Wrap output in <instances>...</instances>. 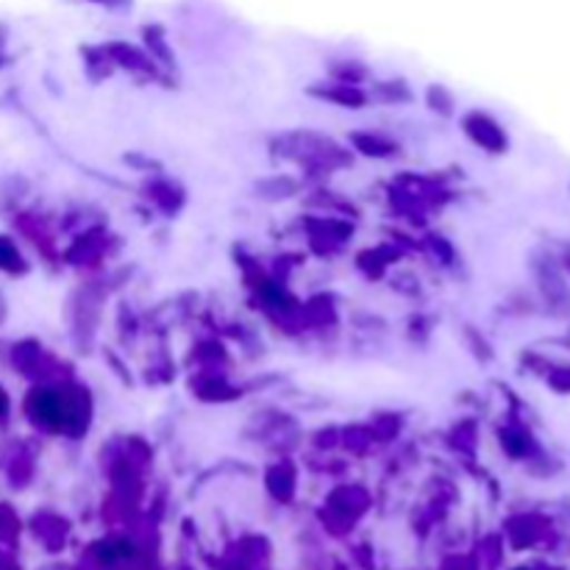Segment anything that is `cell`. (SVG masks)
Wrapping results in <instances>:
<instances>
[{
    "mask_svg": "<svg viewBox=\"0 0 570 570\" xmlns=\"http://www.w3.org/2000/svg\"><path fill=\"white\" fill-rule=\"evenodd\" d=\"M11 262H14V254H11V248L0 245V267H11Z\"/></svg>",
    "mask_w": 570,
    "mask_h": 570,
    "instance_id": "cell-1",
    "label": "cell"
},
{
    "mask_svg": "<svg viewBox=\"0 0 570 570\" xmlns=\"http://www.w3.org/2000/svg\"><path fill=\"white\" fill-rule=\"evenodd\" d=\"M6 410V399H3V395H0V412H3Z\"/></svg>",
    "mask_w": 570,
    "mask_h": 570,
    "instance_id": "cell-2",
    "label": "cell"
}]
</instances>
